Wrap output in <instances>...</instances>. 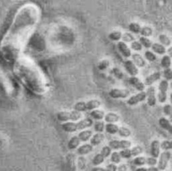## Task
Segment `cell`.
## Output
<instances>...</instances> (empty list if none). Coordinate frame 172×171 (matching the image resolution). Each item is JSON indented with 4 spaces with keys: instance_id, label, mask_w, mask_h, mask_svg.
Instances as JSON below:
<instances>
[{
    "instance_id": "6da1fadb",
    "label": "cell",
    "mask_w": 172,
    "mask_h": 171,
    "mask_svg": "<svg viewBox=\"0 0 172 171\" xmlns=\"http://www.w3.org/2000/svg\"><path fill=\"white\" fill-rule=\"evenodd\" d=\"M93 125V120L90 118H86L78 122H66L61 124L63 130L66 132H75L91 127Z\"/></svg>"
},
{
    "instance_id": "7a4b0ae2",
    "label": "cell",
    "mask_w": 172,
    "mask_h": 171,
    "mask_svg": "<svg viewBox=\"0 0 172 171\" xmlns=\"http://www.w3.org/2000/svg\"><path fill=\"white\" fill-rule=\"evenodd\" d=\"M92 136V131L87 130L79 132L78 135L73 136L68 142L67 147L69 150H75L78 147L81 142H87Z\"/></svg>"
},
{
    "instance_id": "3957f363",
    "label": "cell",
    "mask_w": 172,
    "mask_h": 171,
    "mask_svg": "<svg viewBox=\"0 0 172 171\" xmlns=\"http://www.w3.org/2000/svg\"><path fill=\"white\" fill-rule=\"evenodd\" d=\"M101 105L100 101L98 99H91L88 101H79L75 104L74 110L79 112L95 110Z\"/></svg>"
},
{
    "instance_id": "277c9868",
    "label": "cell",
    "mask_w": 172,
    "mask_h": 171,
    "mask_svg": "<svg viewBox=\"0 0 172 171\" xmlns=\"http://www.w3.org/2000/svg\"><path fill=\"white\" fill-rule=\"evenodd\" d=\"M81 113L77 111H62L56 113V117L57 120L61 122H65L68 121H78L82 118Z\"/></svg>"
},
{
    "instance_id": "5b68a950",
    "label": "cell",
    "mask_w": 172,
    "mask_h": 171,
    "mask_svg": "<svg viewBox=\"0 0 172 171\" xmlns=\"http://www.w3.org/2000/svg\"><path fill=\"white\" fill-rule=\"evenodd\" d=\"M168 81L163 80L160 82L159 85V92L158 94V99L160 103H165L167 100V91L168 89Z\"/></svg>"
},
{
    "instance_id": "8992f818",
    "label": "cell",
    "mask_w": 172,
    "mask_h": 171,
    "mask_svg": "<svg viewBox=\"0 0 172 171\" xmlns=\"http://www.w3.org/2000/svg\"><path fill=\"white\" fill-rule=\"evenodd\" d=\"M171 154L169 151H164L159 155V159L158 161V168L161 170H166L168 167V164L171 158Z\"/></svg>"
},
{
    "instance_id": "52a82bcc",
    "label": "cell",
    "mask_w": 172,
    "mask_h": 171,
    "mask_svg": "<svg viewBox=\"0 0 172 171\" xmlns=\"http://www.w3.org/2000/svg\"><path fill=\"white\" fill-rule=\"evenodd\" d=\"M112 149H126L130 148L132 145L131 142L128 140H112L108 143Z\"/></svg>"
},
{
    "instance_id": "ba28073f",
    "label": "cell",
    "mask_w": 172,
    "mask_h": 171,
    "mask_svg": "<svg viewBox=\"0 0 172 171\" xmlns=\"http://www.w3.org/2000/svg\"><path fill=\"white\" fill-rule=\"evenodd\" d=\"M109 95L114 99H124L130 95V91L127 89H112L109 92Z\"/></svg>"
},
{
    "instance_id": "9c48e42d",
    "label": "cell",
    "mask_w": 172,
    "mask_h": 171,
    "mask_svg": "<svg viewBox=\"0 0 172 171\" xmlns=\"http://www.w3.org/2000/svg\"><path fill=\"white\" fill-rule=\"evenodd\" d=\"M147 97V93L144 91H141L139 93L135 95L132 96L130 99L127 101V103L129 105H135L138 104L140 102H142L145 100Z\"/></svg>"
},
{
    "instance_id": "30bf717a",
    "label": "cell",
    "mask_w": 172,
    "mask_h": 171,
    "mask_svg": "<svg viewBox=\"0 0 172 171\" xmlns=\"http://www.w3.org/2000/svg\"><path fill=\"white\" fill-rule=\"evenodd\" d=\"M147 103L151 107H153L156 104V97H155V88L154 87H150L148 88L147 91Z\"/></svg>"
},
{
    "instance_id": "8fae6325",
    "label": "cell",
    "mask_w": 172,
    "mask_h": 171,
    "mask_svg": "<svg viewBox=\"0 0 172 171\" xmlns=\"http://www.w3.org/2000/svg\"><path fill=\"white\" fill-rule=\"evenodd\" d=\"M128 82L132 86L139 91H143L145 89V85L138 78L136 77H131L129 78Z\"/></svg>"
},
{
    "instance_id": "7c38bea8",
    "label": "cell",
    "mask_w": 172,
    "mask_h": 171,
    "mask_svg": "<svg viewBox=\"0 0 172 171\" xmlns=\"http://www.w3.org/2000/svg\"><path fill=\"white\" fill-rule=\"evenodd\" d=\"M124 66L127 72H128L131 75L133 76V77H135V75H138V68H136L135 64H134L131 61L129 60L126 61L124 63Z\"/></svg>"
},
{
    "instance_id": "4fadbf2b",
    "label": "cell",
    "mask_w": 172,
    "mask_h": 171,
    "mask_svg": "<svg viewBox=\"0 0 172 171\" xmlns=\"http://www.w3.org/2000/svg\"><path fill=\"white\" fill-rule=\"evenodd\" d=\"M160 148L161 144L159 140H155L151 144V154L153 157L155 158H158L160 155Z\"/></svg>"
},
{
    "instance_id": "5bb4252c",
    "label": "cell",
    "mask_w": 172,
    "mask_h": 171,
    "mask_svg": "<svg viewBox=\"0 0 172 171\" xmlns=\"http://www.w3.org/2000/svg\"><path fill=\"white\" fill-rule=\"evenodd\" d=\"M93 150V146L91 144H85L80 146L77 149L76 152L78 155H86Z\"/></svg>"
},
{
    "instance_id": "9a60e30c",
    "label": "cell",
    "mask_w": 172,
    "mask_h": 171,
    "mask_svg": "<svg viewBox=\"0 0 172 171\" xmlns=\"http://www.w3.org/2000/svg\"><path fill=\"white\" fill-rule=\"evenodd\" d=\"M105 136L102 133H97V134H94L92 138L90 139V144L92 145L93 146H98L104 140Z\"/></svg>"
},
{
    "instance_id": "2e32d148",
    "label": "cell",
    "mask_w": 172,
    "mask_h": 171,
    "mask_svg": "<svg viewBox=\"0 0 172 171\" xmlns=\"http://www.w3.org/2000/svg\"><path fill=\"white\" fill-rule=\"evenodd\" d=\"M161 73L159 72L153 73V74L150 75L146 78L145 80V84L146 85H151L152 84H153L155 82H156L158 80H159L160 78H161Z\"/></svg>"
},
{
    "instance_id": "e0dca14e",
    "label": "cell",
    "mask_w": 172,
    "mask_h": 171,
    "mask_svg": "<svg viewBox=\"0 0 172 171\" xmlns=\"http://www.w3.org/2000/svg\"><path fill=\"white\" fill-rule=\"evenodd\" d=\"M118 48L121 54L126 58H128L131 56V52L127 45L123 42H119L118 44Z\"/></svg>"
},
{
    "instance_id": "ac0fdd59",
    "label": "cell",
    "mask_w": 172,
    "mask_h": 171,
    "mask_svg": "<svg viewBox=\"0 0 172 171\" xmlns=\"http://www.w3.org/2000/svg\"><path fill=\"white\" fill-rule=\"evenodd\" d=\"M159 124L163 129L168 131L169 134H172V124L168 120L165 118H161L159 120Z\"/></svg>"
},
{
    "instance_id": "d6986e66",
    "label": "cell",
    "mask_w": 172,
    "mask_h": 171,
    "mask_svg": "<svg viewBox=\"0 0 172 171\" xmlns=\"http://www.w3.org/2000/svg\"><path fill=\"white\" fill-rule=\"evenodd\" d=\"M104 120L107 123H116L119 121L120 116L115 113L110 112L105 115Z\"/></svg>"
},
{
    "instance_id": "ffe728a7",
    "label": "cell",
    "mask_w": 172,
    "mask_h": 171,
    "mask_svg": "<svg viewBox=\"0 0 172 171\" xmlns=\"http://www.w3.org/2000/svg\"><path fill=\"white\" fill-rule=\"evenodd\" d=\"M106 158V156L104 153L101 151L100 153L96 154L92 159V165L94 166H98L101 165V164L103 162Z\"/></svg>"
},
{
    "instance_id": "44dd1931",
    "label": "cell",
    "mask_w": 172,
    "mask_h": 171,
    "mask_svg": "<svg viewBox=\"0 0 172 171\" xmlns=\"http://www.w3.org/2000/svg\"><path fill=\"white\" fill-rule=\"evenodd\" d=\"M133 59L134 62H135V65H137L139 67H143L145 66L146 65V62L145 61V59L141 56L138 53H135L133 54Z\"/></svg>"
},
{
    "instance_id": "7402d4cb",
    "label": "cell",
    "mask_w": 172,
    "mask_h": 171,
    "mask_svg": "<svg viewBox=\"0 0 172 171\" xmlns=\"http://www.w3.org/2000/svg\"><path fill=\"white\" fill-rule=\"evenodd\" d=\"M106 132L110 134H116L118 133L119 130V128L117 125L114 124L112 123H108L105 125Z\"/></svg>"
},
{
    "instance_id": "603a6c76",
    "label": "cell",
    "mask_w": 172,
    "mask_h": 171,
    "mask_svg": "<svg viewBox=\"0 0 172 171\" xmlns=\"http://www.w3.org/2000/svg\"><path fill=\"white\" fill-rule=\"evenodd\" d=\"M90 116L94 120H101L103 118H104L105 113L104 111L100 110H94L92 111H91Z\"/></svg>"
},
{
    "instance_id": "cb8c5ba5",
    "label": "cell",
    "mask_w": 172,
    "mask_h": 171,
    "mask_svg": "<svg viewBox=\"0 0 172 171\" xmlns=\"http://www.w3.org/2000/svg\"><path fill=\"white\" fill-rule=\"evenodd\" d=\"M128 29L131 32L135 33V34H138V33H141L143 30V27L141 26V25L138 24L137 23L132 22L128 26Z\"/></svg>"
},
{
    "instance_id": "d4e9b609",
    "label": "cell",
    "mask_w": 172,
    "mask_h": 171,
    "mask_svg": "<svg viewBox=\"0 0 172 171\" xmlns=\"http://www.w3.org/2000/svg\"><path fill=\"white\" fill-rule=\"evenodd\" d=\"M151 47H152L153 51L155 53H156L159 54H163L166 53V48H165L163 45H161L160 44H157V43L153 44Z\"/></svg>"
},
{
    "instance_id": "484cf974",
    "label": "cell",
    "mask_w": 172,
    "mask_h": 171,
    "mask_svg": "<svg viewBox=\"0 0 172 171\" xmlns=\"http://www.w3.org/2000/svg\"><path fill=\"white\" fill-rule=\"evenodd\" d=\"M118 133L119 136L122 138H128L131 135V130L126 127L119 128Z\"/></svg>"
},
{
    "instance_id": "4316f807",
    "label": "cell",
    "mask_w": 172,
    "mask_h": 171,
    "mask_svg": "<svg viewBox=\"0 0 172 171\" xmlns=\"http://www.w3.org/2000/svg\"><path fill=\"white\" fill-rule=\"evenodd\" d=\"M171 58L169 56L166 55L162 58L161 61V65L164 68H169V66H171Z\"/></svg>"
},
{
    "instance_id": "83f0119b",
    "label": "cell",
    "mask_w": 172,
    "mask_h": 171,
    "mask_svg": "<svg viewBox=\"0 0 172 171\" xmlns=\"http://www.w3.org/2000/svg\"><path fill=\"white\" fill-rule=\"evenodd\" d=\"M159 40L161 43L168 46H169L171 43V39L166 34H160L159 36Z\"/></svg>"
},
{
    "instance_id": "f1b7e54d",
    "label": "cell",
    "mask_w": 172,
    "mask_h": 171,
    "mask_svg": "<svg viewBox=\"0 0 172 171\" xmlns=\"http://www.w3.org/2000/svg\"><path fill=\"white\" fill-rule=\"evenodd\" d=\"M108 37L113 41H118L122 38V33L120 31H114L110 33Z\"/></svg>"
},
{
    "instance_id": "f546056e",
    "label": "cell",
    "mask_w": 172,
    "mask_h": 171,
    "mask_svg": "<svg viewBox=\"0 0 172 171\" xmlns=\"http://www.w3.org/2000/svg\"><path fill=\"white\" fill-rule=\"evenodd\" d=\"M121 156L120 153L118 152H114L111 154V158H110V160H111L112 162L114 164H118L121 162Z\"/></svg>"
},
{
    "instance_id": "4dcf8cb0",
    "label": "cell",
    "mask_w": 172,
    "mask_h": 171,
    "mask_svg": "<svg viewBox=\"0 0 172 171\" xmlns=\"http://www.w3.org/2000/svg\"><path fill=\"white\" fill-rule=\"evenodd\" d=\"M94 130L98 133H102L105 129V125L103 122H96L93 125Z\"/></svg>"
},
{
    "instance_id": "1f68e13d",
    "label": "cell",
    "mask_w": 172,
    "mask_h": 171,
    "mask_svg": "<svg viewBox=\"0 0 172 171\" xmlns=\"http://www.w3.org/2000/svg\"><path fill=\"white\" fill-rule=\"evenodd\" d=\"M139 41L143 46H144L145 48H151L153 45V42L149 39L145 37H141L139 38Z\"/></svg>"
},
{
    "instance_id": "d6a6232c",
    "label": "cell",
    "mask_w": 172,
    "mask_h": 171,
    "mask_svg": "<svg viewBox=\"0 0 172 171\" xmlns=\"http://www.w3.org/2000/svg\"><path fill=\"white\" fill-rule=\"evenodd\" d=\"M133 163L134 165L136 166H138V167L143 166L146 164V158L143 157V156H138V157L134 159Z\"/></svg>"
},
{
    "instance_id": "836d02e7",
    "label": "cell",
    "mask_w": 172,
    "mask_h": 171,
    "mask_svg": "<svg viewBox=\"0 0 172 171\" xmlns=\"http://www.w3.org/2000/svg\"><path fill=\"white\" fill-rule=\"evenodd\" d=\"M112 73L114 74V75L117 78V79H121V80L124 79V74L119 69V68H112Z\"/></svg>"
},
{
    "instance_id": "e575fe53",
    "label": "cell",
    "mask_w": 172,
    "mask_h": 171,
    "mask_svg": "<svg viewBox=\"0 0 172 171\" xmlns=\"http://www.w3.org/2000/svg\"><path fill=\"white\" fill-rule=\"evenodd\" d=\"M119 153H120V154H121V157L123 158L128 159V158H131V157H133L131 149H128V148L124 149L123 150H121Z\"/></svg>"
},
{
    "instance_id": "d590c367",
    "label": "cell",
    "mask_w": 172,
    "mask_h": 171,
    "mask_svg": "<svg viewBox=\"0 0 172 171\" xmlns=\"http://www.w3.org/2000/svg\"><path fill=\"white\" fill-rule=\"evenodd\" d=\"M161 148L165 151L172 149V141L165 140L161 144Z\"/></svg>"
},
{
    "instance_id": "8d00e7d4",
    "label": "cell",
    "mask_w": 172,
    "mask_h": 171,
    "mask_svg": "<svg viewBox=\"0 0 172 171\" xmlns=\"http://www.w3.org/2000/svg\"><path fill=\"white\" fill-rule=\"evenodd\" d=\"M141 34H142L144 36H151L153 34V30L149 26H145L143 27L142 32H141Z\"/></svg>"
},
{
    "instance_id": "74e56055",
    "label": "cell",
    "mask_w": 172,
    "mask_h": 171,
    "mask_svg": "<svg viewBox=\"0 0 172 171\" xmlns=\"http://www.w3.org/2000/svg\"><path fill=\"white\" fill-rule=\"evenodd\" d=\"M110 65V62L108 60H103L101 62H100L98 65V68L100 69V71H103L109 66Z\"/></svg>"
},
{
    "instance_id": "f35d334b",
    "label": "cell",
    "mask_w": 172,
    "mask_h": 171,
    "mask_svg": "<svg viewBox=\"0 0 172 171\" xmlns=\"http://www.w3.org/2000/svg\"><path fill=\"white\" fill-rule=\"evenodd\" d=\"M145 56L148 61L151 62H153L157 59V56L151 51H146L145 53Z\"/></svg>"
},
{
    "instance_id": "ab89813d",
    "label": "cell",
    "mask_w": 172,
    "mask_h": 171,
    "mask_svg": "<svg viewBox=\"0 0 172 171\" xmlns=\"http://www.w3.org/2000/svg\"><path fill=\"white\" fill-rule=\"evenodd\" d=\"M163 75L164 77L166 78L167 80H171L172 79V70L171 68H165L163 71Z\"/></svg>"
},
{
    "instance_id": "60d3db41",
    "label": "cell",
    "mask_w": 172,
    "mask_h": 171,
    "mask_svg": "<svg viewBox=\"0 0 172 171\" xmlns=\"http://www.w3.org/2000/svg\"><path fill=\"white\" fill-rule=\"evenodd\" d=\"M131 48L133 50L136 51H142V46H141V43L136 41H133L131 43Z\"/></svg>"
},
{
    "instance_id": "b9f144b4",
    "label": "cell",
    "mask_w": 172,
    "mask_h": 171,
    "mask_svg": "<svg viewBox=\"0 0 172 171\" xmlns=\"http://www.w3.org/2000/svg\"><path fill=\"white\" fill-rule=\"evenodd\" d=\"M163 113L166 115H170L172 113V106L169 104L165 105L163 107Z\"/></svg>"
},
{
    "instance_id": "7bdbcfd3",
    "label": "cell",
    "mask_w": 172,
    "mask_h": 171,
    "mask_svg": "<svg viewBox=\"0 0 172 171\" xmlns=\"http://www.w3.org/2000/svg\"><path fill=\"white\" fill-rule=\"evenodd\" d=\"M146 163L151 167H153V166L156 165V164L157 163V158L153 157V156L152 157H149L146 159Z\"/></svg>"
},
{
    "instance_id": "ee69618b",
    "label": "cell",
    "mask_w": 172,
    "mask_h": 171,
    "mask_svg": "<svg viewBox=\"0 0 172 171\" xmlns=\"http://www.w3.org/2000/svg\"><path fill=\"white\" fill-rule=\"evenodd\" d=\"M122 39L126 42H132L135 40V38L130 33H126L122 36Z\"/></svg>"
},
{
    "instance_id": "f6af8a7d",
    "label": "cell",
    "mask_w": 172,
    "mask_h": 171,
    "mask_svg": "<svg viewBox=\"0 0 172 171\" xmlns=\"http://www.w3.org/2000/svg\"><path fill=\"white\" fill-rule=\"evenodd\" d=\"M117 171H128V168L125 164H122L118 167Z\"/></svg>"
},
{
    "instance_id": "bcb514c9",
    "label": "cell",
    "mask_w": 172,
    "mask_h": 171,
    "mask_svg": "<svg viewBox=\"0 0 172 171\" xmlns=\"http://www.w3.org/2000/svg\"><path fill=\"white\" fill-rule=\"evenodd\" d=\"M91 171H108L107 168H100V167H95L91 169Z\"/></svg>"
},
{
    "instance_id": "7dc6e473",
    "label": "cell",
    "mask_w": 172,
    "mask_h": 171,
    "mask_svg": "<svg viewBox=\"0 0 172 171\" xmlns=\"http://www.w3.org/2000/svg\"><path fill=\"white\" fill-rule=\"evenodd\" d=\"M159 169L158 168L153 167H150L149 168H147V171H159Z\"/></svg>"
},
{
    "instance_id": "c3c4849f",
    "label": "cell",
    "mask_w": 172,
    "mask_h": 171,
    "mask_svg": "<svg viewBox=\"0 0 172 171\" xmlns=\"http://www.w3.org/2000/svg\"><path fill=\"white\" fill-rule=\"evenodd\" d=\"M168 53L169 54V57H170V58H172V47L169 48V49L168 50Z\"/></svg>"
},
{
    "instance_id": "681fc988",
    "label": "cell",
    "mask_w": 172,
    "mask_h": 171,
    "mask_svg": "<svg viewBox=\"0 0 172 171\" xmlns=\"http://www.w3.org/2000/svg\"><path fill=\"white\" fill-rule=\"evenodd\" d=\"M136 171H147V168H143V167L138 168H137V169L136 170Z\"/></svg>"
},
{
    "instance_id": "f907efd6",
    "label": "cell",
    "mask_w": 172,
    "mask_h": 171,
    "mask_svg": "<svg viewBox=\"0 0 172 171\" xmlns=\"http://www.w3.org/2000/svg\"><path fill=\"white\" fill-rule=\"evenodd\" d=\"M169 122L172 123V113L170 115H169Z\"/></svg>"
},
{
    "instance_id": "816d5d0a",
    "label": "cell",
    "mask_w": 172,
    "mask_h": 171,
    "mask_svg": "<svg viewBox=\"0 0 172 171\" xmlns=\"http://www.w3.org/2000/svg\"><path fill=\"white\" fill-rule=\"evenodd\" d=\"M170 100H171V102L172 103V93H171V95H170Z\"/></svg>"
},
{
    "instance_id": "f5cc1de1",
    "label": "cell",
    "mask_w": 172,
    "mask_h": 171,
    "mask_svg": "<svg viewBox=\"0 0 172 171\" xmlns=\"http://www.w3.org/2000/svg\"><path fill=\"white\" fill-rule=\"evenodd\" d=\"M171 88H172V83H171Z\"/></svg>"
}]
</instances>
